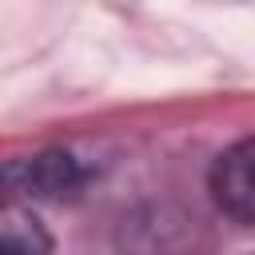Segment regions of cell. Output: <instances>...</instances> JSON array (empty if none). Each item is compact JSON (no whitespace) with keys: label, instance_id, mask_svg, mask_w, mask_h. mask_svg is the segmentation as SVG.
Segmentation results:
<instances>
[{"label":"cell","instance_id":"cell-1","mask_svg":"<svg viewBox=\"0 0 255 255\" xmlns=\"http://www.w3.org/2000/svg\"><path fill=\"white\" fill-rule=\"evenodd\" d=\"M88 183L84 163L72 151H40L0 167V195H32V199H64Z\"/></svg>","mask_w":255,"mask_h":255},{"label":"cell","instance_id":"cell-2","mask_svg":"<svg viewBox=\"0 0 255 255\" xmlns=\"http://www.w3.org/2000/svg\"><path fill=\"white\" fill-rule=\"evenodd\" d=\"M251 159H255V143L239 139L235 147H227L215 163H211V199L215 207L235 219L239 227L251 223L255 215V179H251Z\"/></svg>","mask_w":255,"mask_h":255},{"label":"cell","instance_id":"cell-3","mask_svg":"<svg viewBox=\"0 0 255 255\" xmlns=\"http://www.w3.org/2000/svg\"><path fill=\"white\" fill-rule=\"evenodd\" d=\"M0 255H52L48 227L12 195H0Z\"/></svg>","mask_w":255,"mask_h":255}]
</instances>
